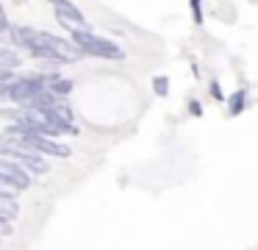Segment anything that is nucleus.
<instances>
[{
  "label": "nucleus",
  "instance_id": "nucleus-1",
  "mask_svg": "<svg viewBox=\"0 0 258 250\" xmlns=\"http://www.w3.org/2000/svg\"><path fill=\"white\" fill-rule=\"evenodd\" d=\"M70 42L86 56H97V59H111V61H122L125 59V50L119 47L117 42L111 39H103L95 36L89 28H70Z\"/></svg>",
  "mask_w": 258,
  "mask_h": 250
},
{
  "label": "nucleus",
  "instance_id": "nucleus-2",
  "mask_svg": "<svg viewBox=\"0 0 258 250\" xmlns=\"http://www.w3.org/2000/svg\"><path fill=\"white\" fill-rule=\"evenodd\" d=\"M17 128H20V125H17ZM20 131H23V128H20ZM23 139H25V142H28L39 156H53V159H70V153H73V150H70L67 144L56 142V136H42V133H28V131H23Z\"/></svg>",
  "mask_w": 258,
  "mask_h": 250
},
{
  "label": "nucleus",
  "instance_id": "nucleus-3",
  "mask_svg": "<svg viewBox=\"0 0 258 250\" xmlns=\"http://www.w3.org/2000/svg\"><path fill=\"white\" fill-rule=\"evenodd\" d=\"M53 9H56V17H58L61 25H67V28H89L86 25L84 11H81L75 3H70V0H58V3H53Z\"/></svg>",
  "mask_w": 258,
  "mask_h": 250
},
{
  "label": "nucleus",
  "instance_id": "nucleus-4",
  "mask_svg": "<svg viewBox=\"0 0 258 250\" xmlns=\"http://www.w3.org/2000/svg\"><path fill=\"white\" fill-rule=\"evenodd\" d=\"M0 178L12 181L17 189H28L31 186V172L25 167H20L14 159H0Z\"/></svg>",
  "mask_w": 258,
  "mask_h": 250
},
{
  "label": "nucleus",
  "instance_id": "nucleus-5",
  "mask_svg": "<svg viewBox=\"0 0 258 250\" xmlns=\"http://www.w3.org/2000/svg\"><path fill=\"white\" fill-rule=\"evenodd\" d=\"M14 161H17L20 167H25L28 172H36V175H45L50 167H47V161L42 159L39 153H23V156H14Z\"/></svg>",
  "mask_w": 258,
  "mask_h": 250
},
{
  "label": "nucleus",
  "instance_id": "nucleus-6",
  "mask_svg": "<svg viewBox=\"0 0 258 250\" xmlns=\"http://www.w3.org/2000/svg\"><path fill=\"white\" fill-rule=\"evenodd\" d=\"M47 89H50L53 94H58V97H67V94L73 92V81H70V78L50 75V81H47Z\"/></svg>",
  "mask_w": 258,
  "mask_h": 250
},
{
  "label": "nucleus",
  "instance_id": "nucleus-7",
  "mask_svg": "<svg viewBox=\"0 0 258 250\" xmlns=\"http://www.w3.org/2000/svg\"><path fill=\"white\" fill-rule=\"evenodd\" d=\"M20 214V206L14 197H0V222H9Z\"/></svg>",
  "mask_w": 258,
  "mask_h": 250
},
{
  "label": "nucleus",
  "instance_id": "nucleus-8",
  "mask_svg": "<svg viewBox=\"0 0 258 250\" xmlns=\"http://www.w3.org/2000/svg\"><path fill=\"white\" fill-rule=\"evenodd\" d=\"M0 67H9V70L20 67V53L14 47H0Z\"/></svg>",
  "mask_w": 258,
  "mask_h": 250
},
{
  "label": "nucleus",
  "instance_id": "nucleus-9",
  "mask_svg": "<svg viewBox=\"0 0 258 250\" xmlns=\"http://www.w3.org/2000/svg\"><path fill=\"white\" fill-rule=\"evenodd\" d=\"M17 192H23V189H17L12 181H6V178H0V197H17Z\"/></svg>",
  "mask_w": 258,
  "mask_h": 250
},
{
  "label": "nucleus",
  "instance_id": "nucleus-10",
  "mask_svg": "<svg viewBox=\"0 0 258 250\" xmlns=\"http://www.w3.org/2000/svg\"><path fill=\"white\" fill-rule=\"evenodd\" d=\"M153 89H156L158 97H167V92H169V81H167L164 75H156V78H153Z\"/></svg>",
  "mask_w": 258,
  "mask_h": 250
},
{
  "label": "nucleus",
  "instance_id": "nucleus-11",
  "mask_svg": "<svg viewBox=\"0 0 258 250\" xmlns=\"http://www.w3.org/2000/svg\"><path fill=\"white\" fill-rule=\"evenodd\" d=\"M241 109H244V92H236L230 97V114H239Z\"/></svg>",
  "mask_w": 258,
  "mask_h": 250
},
{
  "label": "nucleus",
  "instance_id": "nucleus-12",
  "mask_svg": "<svg viewBox=\"0 0 258 250\" xmlns=\"http://www.w3.org/2000/svg\"><path fill=\"white\" fill-rule=\"evenodd\" d=\"M191 6V14H195V22H203V3L200 0H189Z\"/></svg>",
  "mask_w": 258,
  "mask_h": 250
},
{
  "label": "nucleus",
  "instance_id": "nucleus-13",
  "mask_svg": "<svg viewBox=\"0 0 258 250\" xmlns=\"http://www.w3.org/2000/svg\"><path fill=\"white\" fill-rule=\"evenodd\" d=\"M6 28H9V17H6V11H3V3H0V36L6 33Z\"/></svg>",
  "mask_w": 258,
  "mask_h": 250
},
{
  "label": "nucleus",
  "instance_id": "nucleus-14",
  "mask_svg": "<svg viewBox=\"0 0 258 250\" xmlns=\"http://www.w3.org/2000/svg\"><path fill=\"white\" fill-rule=\"evenodd\" d=\"M9 100V81H0V103Z\"/></svg>",
  "mask_w": 258,
  "mask_h": 250
},
{
  "label": "nucleus",
  "instance_id": "nucleus-15",
  "mask_svg": "<svg viewBox=\"0 0 258 250\" xmlns=\"http://www.w3.org/2000/svg\"><path fill=\"white\" fill-rule=\"evenodd\" d=\"M12 78H14V72L9 67H0V81H12Z\"/></svg>",
  "mask_w": 258,
  "mask_h": 250
},
{
  "label": "nucleus",
  "instance_id": "nucleus-16",
  "mask_svg": "<svg viewBox=\"0 0 258 250\" xmlns=\"http://www.w3.org/2000/svg\"><path fill=\"white\" fill-rule=\"evenodd\" d=\"M189 111H191V114H197V117L203 114V109H200V103H197V100H189Z\"/></svg>",
  "mask_w": 258,
  "mask_h": 250
},
{
  "label": "nucleus",
  "instance_id": "nucleus-17",
  "mask_svg": "<svg viewBox=\"0 0 258 250\" xmlns=\"http://www.w3.org/2000/svg\"><path fill=\"white\" fill-rule=\"evenodd\" d=\"M211 94H214V97H222V89H219L217 83H211Z\"/></svg>",
  "mask_w": 258,
  "mask_h": 250
},
{
  "label": "nucleus",
  "instance_id": "nucleus-18",
  "mask_svg": "<svg viewBox=\"0 0 258 250\" xmlns=\"http://www.w3.org/2000/svg\"><path fill=\"white\" fill-rule=\"evenodd\" d=\"M14 3H17V6H23V3H25V0H14Z\"/></svg>",
  "mask_w": 258,
  "mask_h": 250
},
{
  "label": "nucleus",
  "instance_id": "nucleus-19",
  "mask_svg": "<svg viewBox=\"0 0 258 250\" xmlns=\"http://www.w3.org/2000/svg\"><path fill=\"white\" fill-rule=\"evenodd\" d=\"M47 3H58V0H47Z\"/></svg>",
  "mask_w": 258,
  "mask_h": 250
}]
</instances>
